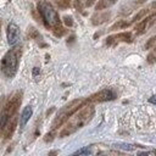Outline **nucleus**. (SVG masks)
<instances>
[{
  "label": "nucleus",
  "instance_id": "f257e3e1",
  "mask_svg": "<svg viewBox=\"0 0 156 156\" xmlns=\"http://www.w3.org/2000/svg\"><path fill=\"white\" fill-rule=\"evenodd\" d=\"M95 108L93 105H84L82 108H79L76 113H73L67 121L66 124L63 127V129L60 132V138L67 136L74 132H77L78 129H80L82 127H84L94 116Z\"/></svg>",
  "mask_w": 156,
  "mask_h": 156
},
{
  "label": "nucleus",
  "instance_id": "f03ea898",
  "mask_svg": "<svg viewBox=\"0 0 156 156\" xmlns=\"http://www.w3.org/2000/svg\"><path fill=\"white\" fill-rule=\"evenodd\" d=\"M21 55H22V46L12 48L4 55L0 62V68L4 76H6L7 78H13L16 76Z\"/></svg>",
  "mask_w": 156,
  "mask_h": 156
},
{
  "label": "nucleus",
  "instance_id": "7ed1b4c3",
  "mask_svg": "<svg viewBox=\"0 0 156 156\" xmlns=\"http://www.w3.org/2000/svg\"><path fill=\"white\" fill-rule=\"evenodd\" d=\"M87 104H89L87 99L85 100L84 99H76V100H72L71 102H68L56 115V117H55V119L52 122V129H57L58 127H61L73 113H76L79 108H82Z\"/></svg>",
  "mask_w": 156,
  "mask_h": 156
},
{
  "label": "nucleus",
  "instance_id": "20e7f679",
  "mask_svg": "<svg viewBox=\"0 0 156 156\" xmlns=\"http://www.w3.org/2000/svg\"><path fill=\"white\" fill-rule=\"evenodd\" d=\"M38 12L41 16L43 23L48 29H51V28L61 24V20H60L57 12L51 6V4L46 2V1H40L38 4Z\"/></svg>",
  "mask_w": 156,
  "mask_h": 156
},
{
  "label": "nucleus",
  "instance_id": "39448f33",
  "mask_svg": "<svg viewBox=\"0 0 156 156\" xmlns=\"http://www.w3.org/2000/svg\"><path fill=\"white\" fill-rule=\"evenodd\" d=\"M21 101H22V93L21 91L16 93L9 100V102L6 104V106L4 107V110H2V112L0 115V130H2V128L5 127V124L7 123V121L12 116L17 115V111H18V107L21 105Z\"/></svg>",
  "mask_w": 156,
  "mask_h": 156
},
{
  "label": "nucleus",
  "instance_id": "423d86ee",
  "mask_svg": "<svg viewBox=\"0 0 156 156\" xmlns=\"http://www.w3.org/2000/svg\"><path fill=\"white\" fill-rule=\"evenodd\" d=\"M113 99H116V94L111 89H102L89 96L87 100L88 102H105V101H111Z\"/></svg>",
  "mask_w": 156,
  "mask_h": 156
},
{
  "label": "nucleus",
  "instance_id": "0eeeda50",
  "mask_svg": "<svg viewBox=\"0 0 156 156\" xmlns=\"http://www.w3.org/2000/svg\"><path fill=\"white\" fill-rule=\"evenodd\" d=\"M21 30L16 23H10L7 26V43L10 45H16L20 40Z\"/></svg>",
  "mask_w": 156,
  "mask_h": 156
},
{
  "label": "nucleus",
  "instance_id": "6e6552de",
  "mask_svg": "<svg viewBox=\"0 0 156 156\" xmlns=\"http://www.w3.org/2000/svg\"><path fill=\"white\" fill-rule=\"evenodd\" d=\"M16 116H17V115L12 116V117L7 121V123L5 124V127L2 128V130H1V132H2V135H4L6 139H10V138L12 136L15 129H16V124H17V118H16Z\"/></svg>",
  "mask_w": 156,
  "mask_h": 156
},
{
  "label": "nucleus",
  "instance_id": "1a4fd4ad",
  "mask_svg": "<svg viewBox=\"0 0 156 156\" xmlns=\"http://www.w3.org/2000/svg\"><path fill=\"white\" fill-rule=\"evenodd\" d=\"M110 17H111V13H110L108 11L101 12V13H96V15H94V16L91 17V23H93L94 26H99V24H102L104 22L108 21Z\"/></svg>",
  "mask_w": 156,
  "mask_h": 156
},
{
  "label": "nucleus",
  "instance_id": "9d476101",
  "mask_svg": "<svg viewBox=\"0 0 156 156\" xmlns=\"http://www.w3.org/2000/svg\"><path fill=\"white\" fill-rule=\"evenodd\" d=\"M32 113H33V108L32 106H26L22 111V115H21V119H20V124H21V128H23L27 122L29 121V118L32 117Z\"/></svg>",
  "mask_w": 156,
  "mask_h": 156
},
{
  "label": "nucleus",
  "instance_id": "9b49d317",
  "mask_svg": "<svg viewBox=\"0 0 156 156\" xmlns=\"http://www.w3.org/2000/svg\"><path fill=\"white\" fill-rule=\"evenodd\" d=\"M154 17H155V13H152L151 16H149V17L144 18L143 21H140V22L135 26V30H136V33H138V34L144 33V32H145V29H146V27H147V24H149V22H150V21H151V18H154Z\"/></svg>",
  "mask_w": 156,
  "mask_h": 156
},
{
  "label": "nucleus",
  "instance_id": "f8f14e48",
  "mask_svg": "<svg viewBox=\"0 0 156 156\" xmlns=\"http://www.w3.org/2000/svg\"><path fill=\"white\" fill-rule=\"evenodd\" d=\"M129 24H130V22H127V21H124V20H119V21H117L116 23H113V24L110 27V30H118V29H124V28L129 27Z\"/></svg>",
  "mask_w": 156,
  "mask_h": 156
},
{
  "label": "nucleus",
  "instance_id": "ddd939ff",
  "mask_svg": "<svg viewBox=\"0 0 156 156\" xmlns=\"http://www.w3.org/2000/svg\"><path fill=\"white\" fill-rule=\"evenodd\" d=\"M116 40H122V41H126V43H130L132 41V34L129 32H122L117 35H115Z\"/></svg>",
  "mask_w": 156,
  "mask_h": 156
},
{
  "label": "nucleus",
  "instance_id": "4468645a",
  "mask_svg": "<svg viewBox=\"0 0 156 156\" xmlns=\"http://www.w3.org/2000/svg\"><path fill=\"white\" fill-rule=\"evenodd\" d=\"M28 37H29L30 39H35V40H40V39H41L40 33H39L35 28H33V27L29 28V30H28Z\"/></svg>",
  "mask_w": 156,
  "mask_h": 156
},
{
  "label": "nucleus",
  "instance_id": "2eb2a0df",
  "mask_svg": "<svg viewBox=\"0 0 156 156\" xmlns=\"http://www.w3.org/2000/svg\"><path fill=\"white\" fill-rule=\"evenodd\" d=\"M52 32H54V34H55L56 37H62V35H65V34L67 33V29H65V28L61 27V24H60V26L54 27V28H52Z\"/></svg>",
  "mask_w": 156,
  "mask_h": 156
},
{
  "label": "nucleus",
  "instance_id": "dca6fc26",
  "mask_svg": "<svg viewBox=\"0 0 156 156\" xmlns=\"http://www.w3.org/2000/svg\"><path fill=\"white\" fill-rule=\"evenodd\" d=\"M147 13H149V10H147V9L140 10V11H139V12H138V13H136L134 17H133V22H138L139 20H141V18H143L144 16H146Z\"/></svg>",
  "mask_w": 156,
  "mask_h": 156
},
{
  "label": "nucleus",
  "instance_id": "f3484780",
  "mask_svg": "<svg viewBox=\"0 0 156 156\" xmlns=\"http://www.w3.org/2000/svg\"><path fill=\"white\" fill-rule=\"evenodd\" d=\"M60 9H67L71 5V0H54Z\"/></svg>",
  "mask_w": 156,
  "mask_h": 156
},
{
  "label": "nucleus",
  "instance_id": "a211bd4d",
  "mask_svg": "<svg viewBox=\"0 0 156 156\" xmlns=\"http://www.w3.org/2000/svg\"><path fill=\"white\" fill-rule=\"evenodd\" d=\"M55 135H56L55 129H52L51 132H49V133L45 134V136H44V141H45V143H51V141L55 139Z\"/></svg>",
  "mask_w": 156,
  "mask_h": 156
},
{
  "label": "nucleus",
  "instance_id": "6ab92c4d",
  "mask_svg": "<svg viewBox=\"0 0 156 156\" xmlns=\"http://www.w3.org/2000/svg\"><path fill=\"white\" fill-rule=\"evenodd\" d=\"M90 154H93V151H91V149L89 146H87V147H83V149L77 150L73 155H90Z\"/></svg>",
  "mask_w": 156,
  "mask_h": 156
},
{
  "label": "nucleus",
  "instance_id": "aec40b11",
  "mask_svg": "<svg viewBox=\"0 0 156 156\" xmlns=\"http://www.w3.org/2000/svg\"><path fill=\"white\" fill-rule=\"evenodd\" d=\"M107 6H108L107 0H99V2H98L96 6H95V10H96V11H101V10L106 9Z\"/></svg>",
  "mask_w": 156,
  "mask_h": 156
},
{
  "label": "nucleus",
  "instance_id": "412c9836",
  "mask_svg": "<svg viewBox=\"0 0 156 156\" xmlns=\"http://www.w3.org/2000/svg\"><path fill=\"white\" fill-rule=\"evenodd\" d=\"M155 44H156V35H155V37H151V38L146 41V44H145L144 49H145V50H149V49H151Z\"/></svg>",
  "mask_w": 156,
  "mask_h": 156
},
{
  "label": "nucleus",
  "instance_id": "4be33fe9",
  "mask_svg": "<svg viewBox=\"0 0 156 156\" xmlns=\"http://www.w3.org/2000/svg\"><path fill=\"white\" fill-rule=\"evenodd\" d=\"M116 146H117V147H119V149L129 150V151L134 150V146H133V145H130V144H126V143H119V144H116Z\"/></svg>",
  "mask_w": 156,
  "mask_h": 156
},
{
  "label": "nucleus",
  "instance_id": "5701e85b",
  "mask_svg": "<svg viewBox=\"0 0 156 156\" xmlns=\"http://www.w3.org/2000/svg\"><path fill=\"white\" fill-rule=\"evenodd\" d=\"M63 23L67 26V27H72L73 26V20L71 16H63Z\"/></svg>",
  "mask_w": 156,
  "mask_h": 156
},
{
  "label": "nucleus",
  "instance_id": "b1692460",
  "mask_svg": "<svg viewBox=\"0 0 156 156\" xmlns=\"http://www.w3.org/2000/svg\"><path fill=\"white\" fill-rule=\"evenodd\" d=\"M146 60H147L149 63H155L156 62V54H149Z\"/></svg>",
  "mask_w": 156,
  "mask_h": 156
},
{
  "label": "nucleus",
  "instance_id": "393cba45",
  "mask_svg": "<svg viewBox=\"0 0 156 156\" xmlns=\"http://www.w3.org/2000/svg\"><path fill=\"white\" fill-rule=\"evenodd\" d=\"M73 6H74L77 10H79V11L83 9V4H82L80 0H73Z\"/></svg>",
  "mask_w": 156,
  "mask_h": 156
},
{
  "label": "nucleus",
  "instance_id": "a878e982",
  "mask_svg": "<svg viewBox=\"0 0 156 156\" xmlns=\"http://www.w3.org/2000/svg\"><path fill=\"white\" fill-rule=\"evenodd\" d=\"M115 40H116V38H115V35H111V37H107V38H106V45H112V44L115 43Z\"/></svg>",
  "mask_w": 156,
  "mask_h": 156
},
{
  "label": "nucleus",
  "instance_id": "bb28decb",
  "mask_svg": "<svg viewBox=\"0 0 156 156\" xmlns=\"http://www.w3.org/2000/svg\"><path fill=\"white\" fill-rule=\"evenodd\" d=\"M39 73H40L39 67H34V68H33V77H34V78H38V77H39Z\"/></svg>",
  "mask_w": 156,
  "mask_h": 156
},
{
  "label": "nucleus",
  "instance_id": "cd10ccee",
  "mask_svg": "<svg viewBox=\"0 0 156 156\" xmlns=\"http://www.w3.org/2000/svg\"><path fill=\"white\" fill-rule=\"evenodd\" d=\"M149 102H151V104L156 105V95H152L151 98H149Z\"/></svg>",
  "mask_w": 156,
  "mask_h": 156
},
{
  "label": "nucleus",
  "instance_id": "c85d7f7f",
  "mask_svg": "<svg viewBox=\"0 0 156 156\" xmlns=\"http://www.w3.org/2000/svg\"><path fill=\"white\" fill-rule=\"evenodd\" d=\"M94 2H95V0H87V2H85V6H87V7H89V6H91Z\"/></svg>",
  "mask_w": 156,
  "mask_h": 156
},
{
  "label": "nucleus",
  "instance_id": "c756f323",
  "mask_svg": "<svg viewBox=\"0 0 156 156\" xmlns=\"http://www.w3.org/2000/svg\"><path fill=\"white\" fill-rule=\"evenodd\" d=\"M54 111H55V107H51L50 110H48V112H46V116H49V115H50V113H52Z\"/></svg>",
  "mask_w": 156,
  "mask_h": 156
},
{
  "label": "nucleus",
  "instance_id": "7c9ffc66",
  "mask_svg": "<svg viewBox=\"0 0 156 156\" xmlns=\"http://www.w3.org/2000/svg\"><path fill=\"white\" fill-rule=\"evenodd\" d=\"M107 2H108V6H110V5L116 4V2H117V0H107Z\"/></svg>",
  "mask_w": 156,
  "mask_h": 156
},
{
  "label": "nucleus",
  "instance_id": "2f4dec72",
  "mask_svg": "<svg viewBox=\"0 0 156 156\" xmlns=\"http://www.w3.org/2000/svg\"><path fill=\"white\" fill-rule=\"evenodd\" d=\"M73 40H74V37H71V38H69V39L67 40V43L69 44V43H71V41H73Z\"/></svg>",
  "mask_w": 156,
  "mask_h": 156
},
{
  "label": "nucleus",
  "instance_id": "473e14b6",
  "mask_svg": "<svg viewBox=\"0 0 156 156\" xmlns=\"http://www.w3.org/2000/svg\"><path fill=\"white\" fill-rule=\"evenodd\" d=\"M151 7H152L154 10H156V1H154V2H152V5H151Z\"/></svg>",
  "mask_w": 156,
  "mask_h": 156
},
{
  "label": "nucleus",
  "instance_id": "72a5a7b5",
  "mask_svg": "<svg viewBox=\"0 0 156 156\" xmlns=\"http://www.w3.org/2000/svg\"><path fill=\"white\" fill-rule=\"evenodd\" d=\"M57 154V151H50L49 152V155H56Z\"/></svg>",
  "mask_w": 156,
  "mask_h": 156
},
{
  "label": "nucleus",
  "instance_id": "f704fd0d",
  "mask_svg": "<svg viewBox=\"0 0 156 156\" xmlns=\"http://www.w3.org/2000/svg\"><path fill=\"white\" fill-rule=\"evenodd\" d=\"M0 30H1V20H0Z\"/></svg>",
  "mask_w": 156,
  "mask_h": 156
},
{
  "label": "nucleus",
  "instance_id": "c9c22d12",
  "mask_svg": "<svg viewBox=\"0 0 156 156\" xmlns=\"http://www.w3.org/2000/svg\"><path fill=\"white\" fill-rule=\"evenodd\" d=\"M155 154H156V150H155Z\"/></svg>",
  "mask_w": 156,
  "mask_h": 156
}]
</instances>
